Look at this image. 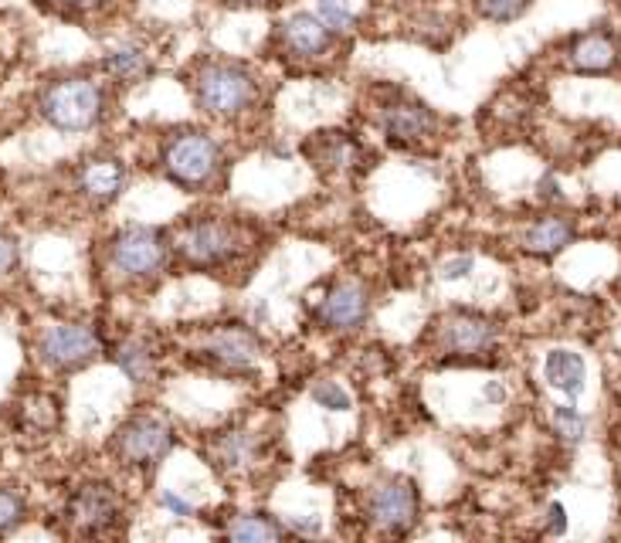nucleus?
I'll return each mask as SVG.
<instances>
[{
  "instance_id": "obj_35",
  "label": "nucleus",
  "mask_w": 621,
  "mask_h": 543,
  "mask_svg": "<svg viewBox=\"0 0 621 543\" xmlns=\"http://www.w3.org/2000/svg\"><path fill=\"white\" fill-rule=\"evenodd\" d=\"M224 4H231V8H262V4H268V0H224Z\"/></svg>"
},
{
  "instance_id": "obj_1",
  "label": "nucleus",
  "mask_w": 621,
  "mask_h": 543,
  "mask_svg": "<svg viewBox=\"0 0 621 543\" xmlns=\"http://www.w3.org/2000/svg\"><path fill=\"white\" fill-rule=\"evenodd\" d=\"M193 96H198V106L218 120H239L258 99V79L242 62L208 58L193 71Z\"/></svg>"
},
{
  "instance_id": "obj_11",
  "label": "nucleus",
  "mask_w": 621,
  "mask_h": 543,
  "mask_svg": "<svg viewBox=\"0 0 621 543\" xmlns=\"http://www.w3.org/2000/svg\"><path fill=\"white\" fill-rule=\"evenodd\" d=\"M367 317H370V292L354 279L330 286V292L317 306L320 326L333 330V333H351V330L364 326Z\"/></svg>"
},
{
  "instance_id": "obj_32",
  "label": "nucleus",
  "mask_w": 621,
  "mask_h": 543,
  "mask_svg": "<svg viewBox=\"0 0 621 543\" xmlns=\"http://www.w3.org/2000/svg\"><path fill=\"white\" fill-rule=\"evenodd\" d=\"M45 4L62 8V11H92V8L102 4V0H45Z\"/></svg>"
},
{
  "instance_id": "obj_31",
  "label": "nucleus",
  "mask_w": 621,
  "mask_h": 543,
  "mask_svg": "<svg viewBox=\"0 0 621 543\" xmlns=\"http://www.w3.org/2000/svg\"><path fill=\"white\" fill-rule=\"evenodd\" d=\"M160 502H164V510H167V513H174V517H180V520H190V517H193V507H190V502H187L184 496L170 492V489L160 492Z\"/></svg>"
},
{
  "instance_id": "obj_34",
  "label": "nucleus",
  "mask_w": 621,
  "mask_h": 543,
  "mask_svg": "<svg viewBox=\"0 0 621 543\" xmlns=\"http://www.w3.org/2000/svg\"><path fill=\"white\" fill-rule=\"evenodd\" d=\"M540 193H543V198H561V190H557L554 177H547V180L540 184Z\"/></svg>"
},
{
  "instance_id": "obj_12",
  "label": "nucleus",
  "mask_w": 621,
  "mask_h": 543,
  "mask_svg": "<svg viewBox=\"0 0 621 543\" xmlns=\"http://www.w3.org/2000/svg\"><path fill=\"white\" fill-rule=\"evenodd\" d=\"M262 340L245 323H224L204 340V357L231 374H248L258 364Z\"/></svg>"
},
{
  "instance_id": "obj_4",
  "label": "nucleus",
  "mask_w": 621,
  "mask_h": 543,
  "mask_svg": "<svg viewBox=\"0 0 621 543\" xmlns=\"http://www.w3.org/2000/svg\"><path fill=\"white\" fill-rule=\"evenodd\" d=\"M174 242L164 228L126 224L109 239V262L123 279H153L170 262Z\"/></svg>"
},
{
  "instance_id": "obj_29",
  "label": "nucleus",
  "mask_w": 621,
  "mask_h": 543,
  "mask_svg": "<svg viewBox=\"0 0 621 543\" xmlns=\"http://www.w3.org/2000/svg\"><path fill=\"white\" fill-rule=\"evenodd\" d=\"M21 262V248L11 235H0V276H8V272H14Z\"/></svg>"
},
{
  "instance_id": "obj_5",
  "label": "nucleus",
  "mask_w": 621,
  "mask_h": 543,
  "mask_svg": "<svg viewBox=\"0 0 621 543\" xmlns=\"http://www.w3.org/2000/svg\"><path fill=\"white\" fill-rule=\"evenodd\" d=\"M180 258L193 268H221L235 262L245 248L239 224L221 218H193L174 242Z\"/></svg>"
},
{
  "instance_id": "obj_23",
  "label": "nucleus",
  "mask_w": 621,
  "mask_h": 543,
  "mask_svg": "<svg viewBox=\"0 0 621 543\" xmlns=\"http://www.w3.org/2000/svg\"><path fill=\"white\" fill-rule=\"evenodd\" d=\"M231 540H282L286 536V527L276 523L268 513H245L239 517L235 523H228L224 530Z\"/></svg>"
},
{
  "instance_id": "obj_6",
  "label": "nucleus",
  "mask_w": 621,
  "mask_h": 543,
  "mask_svg": "<svg viewBox=\"0 0 621 543\" xmlns=\"http://www.w3.org/2000/svg\"><path fill=\"white\" fill-rule=\"evenodd\" d=\"M109 448L123 465L149 469L174 448V429L157 414H133L115 429Z\"/></svg>"
},
{
  "instance_id": "obj_20",
  "label": "nucleus",
  "mask_w": 621,
  "mask_h": 543,
  "mask_svg": "<svg viewBox=\"0 0 621 543\" xmlns=\"http://www.w3.org/2000/svg\"><path fill=\"white\" fill-rule=\"evenodd\" d=\"M214 455L228 473H248L258 462L262 448H258V439L252 432H224L214 442Z\"/></svg>"
},
{
  "instance_id": "obj_16",
  "label": "nucleus",
  "mask_w": 621,
  "mask_h": 543,
  "mask_svg": "<svg viewBox=\"0 0 621 543\" xmlns=\"http://www.w3.org/2000/svg\"><path fill=\"white\" fill-rule=\"evenodd\" d=\"M126 187V164L115 157H92L79 170V190L96 204H112Z\"/></svg>"
},
{
  "instance_id": "obj_7",
  "label": "nucleus",
  "mask_w": 621,
  "mask_h": 543,
  "mask_svg": "<svg viewBox=\"0 0 621 543\" xmlns=\"http://www.w3.org/2000/svg\"><path fill=\"white\" fill-rule=\"evenodd\" d=\"M102 354V336L99 330L86 323H55L42 336H37V357L45 361V367L58 374H71L89 367Z\"/></svg>"
},
{
  "instance_id": "obj_9",
  "label": "nucleus",
  "mask_w": 621,
  "mask_h": 543,
  "mask_svg": "<svg viewBox=\"0 0 621 543\" xmlns=\"http://www.w3.org/2000/svg\"><path fill=\"white\" fill-rule=\"evenodd\" d=\"M65 520L75 533L102 536L123 520V499L109 483H86L68 496Z\"/></svg>"
},
{
  "instance_id": "obj_15",
  "label": "nucleus",
  "mask_w": 621,
  "mask_h": 543,
  "mask_svg": "<svg viewBox=\"0 0 621 543\" xmlns=\"http://www.w3.org/2000/svg\"><path fill=\"white\" fill-rule=\"evenodd\" d=\"M567 62L580 75H608L618 65V42L601 27L585 31V34H577L570 42Z\"/></svg>"
},
{
  "instance_id": "obj_33",
  "label": "nucleus",
  "mask_w": 621,
  "mask_h": 543,
  "mask_svg": "<svg viewBox=\"0 0 621 543\" xmlns=\"http://www.w3.org/2000/svg\"><path fill=\"white\" fill-rule=\"evenodd\" d=\"M547 530H551V533H564V530H567V520H564V507H561V502H554V507L547 510Z\"/></svg>"
},
{
  "instance_id": "obj_17",
  "label": "nucleus",
  "mask_w": 621,
  "mask_h": 543,
  "mask_svg": "<svg viewBox=\"0 0 621 543\" xmlns=\"http://www.w3.org/2000/svg\"><path fill=\"white\" fill-rule=\"evenodd\" d=\"M543 380H547L554 391H561L570 401H577L580 395H585V380H588L585 357L557 346V351H551L547 357H543Z\"/></svg>"
},
{
  "instance_id": "obj_8",
  "label": "nucleus",
  "mask_w": 621,
  "mask_h": 543,
  "mask_svg": "<svg viewBox=\"0 0 621 543\" xmlns=\"http://www.w3.org/2000/svg\"><path fill=\"white\" fill-rule=\"evenodd\" d=\"M421 513V492L418 483L408 476H391L380 486H374L370 499H367V517L380 533L391 536H404L411 533V527L418 523Z\"/></svg>"
},
{
  "instance_id": "obj_13",
  "label": "nucleus",
  "mask_w": 621,
  "mask_h": 543,
  "mask_svg": "<svg viewBox=\"0 0 621 543\" xmlns=\"http://www.w3.org/2000/svg\"><path fill=\"white\" fill-rule=\"evenodd\" d=\"M380 130L384 136L398 143V146H411V143H421L435 136L439 130V115L418 102V99H395L380 109Z\"/></svg>"
},
{
  "instance_id": "obj_24",
  "label": "nucleus",
  "mask_w": 621,
  "mask_h": 543,
  "mask_svg": "<svg viewBox=\"0 0 621 543\" xmlns=\"http://www.w3.org/2000/svg\"><path fill=\"white\" fill-rule=\"evenodd\" d=\"M533 0H476V8L486 21L492 24H510L517 18H523L530 11Z\"/></svg>"
},
{
  "instance_id": "obj_28",
  "label": "nucleus",
  "mask_w": 621,
  "mask_h": 543,
  "mask_svg": "<svg viewBox=\"0 0 621 543\" xmlns=\"http://www.w3.org/2000/svg\"><path fill=\"white\" fill-rule=\"evenodd\" d=\"M317 14L333 27V31H351L357 24L354 0H317Z\"/></svg>"
},
{
  "instance_id": "obj_22",
  "label": "nucleus",
  "mask_w": 621,
  "mask_h": 543,
  "mask_svg": "<svg viewBox=\"0 0 621 543\" xmlns=\"http://www.w3.org/2000/svg\"><path fill=\"white\" fill-rule=\"evenodd\" d=\"M102 68L112 75V79H120V82H136L143 79V75L149 71V55L136 45H126V48H115L106 55Z\"/></svg>"
},
{
  "instance_id": "obj_36",
  "label": "nucleus",
  "mask_w": 621,
  "mask_h": 543,
  "mask_svg": "<svg viewBox=\"0 0 621 543\" xmlns=\"http://www.w3.org/2000/svg\"><path fill=\"white\" fill-rule=\"evenodd\" d=\"M486 395H489L492 401H502V398H507V387H499V384H489V387H486Z\"/></svg>"
},
{
  "instance_id": "obj_3",
  "label": "nucleus",
  "mask_w": 621,
  "mask_h": 543,
  "mask_svg": "<svg viewBox=\"0 0 621 543\" xmlns=\"http://www.w3.org/2000/svg\"><path fill=\"white\" fill-rule=\"evenodd\" d=\"M42 120L62 133H89L102 123L106 112V92L92 79H58L52 82L42 99H37Z\"/></svg>"
},
{
  "instance_id": "obj_2",
  "label": "nucleus",
  "mask_w": 621,
  "mask_h": 543,
  "mask_svg": "<svg viewBox=\"0 0 621 543\" xmlns=\"http://www.w3.org/2000/svg\"><path fill=\"white\" fill-rule=\"evenodd\" d=\"M160 164L170 184L184 187L187 193H198L211 187L224 167L221 143L204 130H180L164 140Z\"/></svg>"
},
{
  "instance_id": "obj_27",
  "label": "nucleus",
  "mask_w": 621,
  "mask_h": 543,
  "mask_svg": "<svg viewBox=\"0 0 621 543\" xmlns=\"http://www.w3.org/2000/svg\"><path fill=\"white\" fill-rule=\"evenodd\" d=\"M309 398H313L323 411H351L354 408V398L346 387H340L336 380H317L313 391H309Z\"/></svg>"
},
{
  "instance_id": "obj_19",
  "label": "nucleus",
  "mask_w": 621,
  "mask_h": 543,
  "mask_svg": "<svg viewBox=\"0 0 621 543\" xmlns=\"http://www.w3.org/2000/svg\"><path fill=\"white\" fill-rule=\"evenodd\" d=\"M309 160L320 167H333V170H346L351 164L361 160V143L346 133H320L313 136V143L306 146Z\"/></svg>"
},
{
  "instance_id": "obj_25",
  "label": "nucleus",
  "mask_w": 621,
  "mask_h": 543,
  "mask_svg": "<svg viewBox=\"0 0 621 543\" xmlns=\"http://www.w3.org/2000/svg\"><path fill=\"white\" fill-rule=\"evenodd\" d=\"M554 429L567 445H577L580 439L588 435V421L574 405H561V408H554Z\"/></svg>"
},
{
  "instance_id": "obj_26",
  "label": "nucleus",
  "mask_w": 621,
  "mask_h": 543,
  "mask_svg": "<svg viewBox=\"0 0 621 543\" xmlns=\"http://www.w3.org/2000/svg\"><path fill=\"white\" fill-rule=\"evenodd\" d=\"M27 517V502L14 489H0V536H11Z\"/></svg>"
},
{
  "instance_id": "obj_30",
  "label": "nucleus",
  "mask_w": 621,
  "mask_h": 543,
  "mask_svg": "<svg viewBox=\"0 0 621 543\" xmlns=\"http://www.w3.org/2000/svg\"><path fill=\"white\" fill-rule=\"evenodd\" d=\"M473 272V258L469 255H458V258H448L445 265H442V279H448V282H458V279H465Z\"/></svg>"
},
{
  "instance_id": "obj_18",
  "label": "nucleus",
  "mask_w": 621,
  "mask_h": 543,
  "mask_svg": "<svg viewBox=\"0 0 621 543\" xmlns=\"http://www.w3.org/2000/svg\"><path fill=\"white\" fill-rule=\"evenodd\" d=\"M570 242H574V221L564 214H547V218L533 221L523 235V248L540 258L561 255Z\"/></svg>"
},
{
  "instance_id": "obj_21",
  "label": "nucleus",
  "mask_w": 621,
  "mask_h": 543,
  "mask_svg": "<svg viewBox=\"0 0 621 543\" xmlns=\"http://www.w3.org/2000/svg\"><path fill=\"white\" fill-rule=\"evenodd\" d=\"M112 361L133 384H146L153 377V367H157V357H153L149 343H143V340H123L112 351Z\"/></svg>"
},
{
  "instance_id": "obj_10",
  "label": "nucleus",
  "mask_w": 621,
  "mask_h": 543,
  "mask_svg": "<svg viewBox=\"0 0 621 543\" xmlns=\"http://www.w3.org/2000/svg\"><path fill=\"white\" fill-rule=\"evenodd\" d=\"M496 340H499L496 323L479 313H465V309H455V313H448L439 323V346L458 361H476L489 354Z\"/></svg>"
},
{
  "instance_id": "obj_14",
  "label": "nucleus",
  "mask_w": 621,
  "mask_h": 543,
  "mask_svg": "<svg viewBox=\"0 0 621 543\" xmlns=\"http://www.w3.org/2000/svg\"><path fill=\"white\" fill-rule=\"evenodd\" d=\"M333 27L320 18V14H309V11H296L279 24V42L292 58H323L333 48Z\"/></svg>"
}]
</instances>
